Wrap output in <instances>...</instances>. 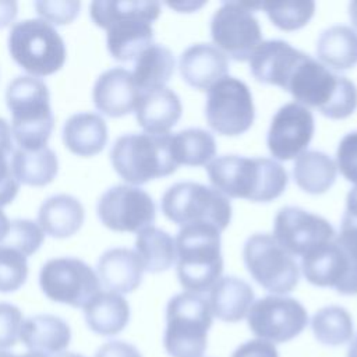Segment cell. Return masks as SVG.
I'll return each instance as SVG.
<instances>
[{"label": "cell", "instance_id": "e575fe53", "mask_svg": "<svg viewBox=\"0 0 357 357\" xmlns=\"http://www.w3.org/2000/svg\"><path fill=\"white\" fill-rule=\"evenodd\" d=\"M314 337L326 346H340L353 340L354 325L350 312L340 305L319 308L311 318Z\"/></svg>", "mask_w": 357, "mask_h": 357}, {"label": "cell", "instance_id": "44dd1931", "mask_svg": "<svg viewBox=\"0 0 357 357\" xmlns=\"http://www.w3.org/2000/svg\"><path fill=\"white\" fill-rule=\"evenodd\" d=\"M347 258L335 238L314 247L301 257L304 278L318 287H333L337 291L347 276Z\"/></svg>", "mask_w": 357, "mask_h": 357}, {"label": "cell", "instance_id": "e0dca14e", "mask_svg": "<svg viewBox=\"0 0 357 357\" xmlns=\"http://www.w3.org/2000/svg\"><path fill=\"white\" fill-rule=\"evenodd\" d=\"M314 117L305 106L290 102L273 116L266 144L273 159L290 160L307 151L314 135Z\"/></svg>", "mask_w": 357, "mask_h": 357}, {"label": "cell", "instance_id": "d590c367", "mask_svg": "<svg viewBox=\"0 0 357 357\" xmlns=\"http://www.w3.org/2000/svg\"><path fill=\"white\" fill-rule=\"evenodd\" d=\"M271 22L282 31H296L305 26L315 13L314 1L261 3Z\"/></svg>", "mask_w": 357, "mask_h": 357}, {"label": "cell", "instance_id": "2e32d148", "mask_svg": "<svg viewBox=\"0 0 357 357\" xmlns=\"http://www.w3.org/2000/svg\"><path fill=\"white\" fill-rule=\"evenodd\" d=\"M272 237L293 257H303L314 247L335 238L332 225L298 206L282 208L273 222Z\"/></svg>", "mask_w": 357, "mask_h": 357}, {"label": "cell", "instance_id": "4fadbf2b", "mask_svg": "<svg viewBox=\"0 0 357 357\" xmlns=\"http://www.w3.org/2000/svg\"><path fill=\"white\" fill-rule=\"evenodd\" d=\"M39 284L47 298L82 307L100 291V282L84 261L71 257L49 259L40 269Z\"/></svg>", "mask_w": 357, "mask_h": 357}, {"label": "cell", "instance_id": "5bb4252c", "mask_svg": "<svg viewBox=\"0 0 357 357\" xmlns=\"http://www.w3.org/2000/svg\"><path fill=\"white\" fill-rule=\"evenodd\" d=\"M247 324L257 339L272 344L286 343L305 329L308 314L298 300L271 294L252 303L247 314Z\"/></svg>", "mask_w": 357, "mask_h": 357}, {"label": "cell", "instance_id": "603a6c76", "mask_svg": "<svg viewBox=\"0 0 357 357\" xmlns=\"http://www.w3.org/2000/svg\"><path fill=\"white\" fill-rule=\"evenodd\" d=\"M301 53L284 40H262L248 60L251 74L262 84L283 88Z\"/></svg>", "mask_w": 357, "mask_h": 357}, {"label": "cell", "instance_id": "7c38bea8", "mask_svg": "<svg viewBox=\"0 0 357 357\" xmlns=\"http://www.w3.org/2000/svg\"><path fill=\"white\" fill-rule=\"evenodd\" d=\"M205 117L208 126L220 135L236 137L245 132L255 117L248 86L230 75L218 81L208 89Z\"/></svg>", "mask_w": 357, "mask_h": 357}, {"label": "cell", "instance_id": "f35d334b", "mask_svg": "<svg viewBox=\"0 0 357 357\" xmlns=\"http://www.w3.org/2000/svg\"><path fill=\"white\" fill-rule=\"evenodd\" d=\"M335 241L342 247L347 262L349 271L343 284L337 289V293L343 296L357 294V226L342 225L340 233L335 236Z\"/></svg>", "mask_w": 357, "mask_h": 357}, {"label": "cell", "instance_id": "f5cc1de1", "mask_svg": "<svg viewBox=\"0 0 357 357\" xmlns=\"http://www.w3.org/2000/svg\"><path fill=\"white\" fill-rule=\"evenodd\" d=\"M347 357H357V336L351 340L347 351Z\"/></svg>", "mask_w": 357, "mask_h": 357}, {"label": "cell", "instance_id": "ffe728a7", "mask_svg": "<svg viewBox=\"0 0 357 357\" xmlns=\"http://www.w3.org/2000/svg\"><path fill=\"white\" fill-rule=\"evenodd\" d=\"M144 265L134 250L110 248L105 251L96 266V275L106 291L126 294L134 291L142 280Z\"/></svg>", "mask_w": 357, "mask_h": 357}, {"label": "cell", "instance_id": "7dc6e473", "mask_svg": "<svg viewBox=\"0 0 357 357\" xmlns=\"http://www.w3.org/2000/svg\"><path fill=\"white\" fill-rule=\"evenodd\" d=\"M17 3L10 0H0V28L10 25L17 17Z\"/></svg>", "mask_w": 357, "mask_h": 357}, {"label": "cell", "instance_id": "30bf717a", "mask_svg": "<svg viewBox=\"0 0 357 357\" xmlns=\"http://www.w3.org/2000/svg\"><path fill=\"white\" fill-rule=\"evenodd\" d=\"M244 264L254 280L272 294L284 296L298 283L300 268L272 234L255 233L243 248Z\"/></svg>", "mask_w": 357, "mask_h": 357}, {"label": "cell", "instance_id": "ee69618b", "mask_svg": "<svg viewBox=\"0 0 357 357\" xmlns=\"http://www.w3.org/2000/svg\"><path fill=\"white\" fill-rule=\"evenodd\" d=\"M231 357H279V354L275 344L261 339H251L241 343Z\"/></svg>", "mask_w": 357, "mask_h": 357}, {"label": "cell", "instance_id": "3957f363", "mask_svg": "<svg viewBox=\"0 0 357 357\" xmlns=\"http://www.w3.org/2000/svg\"><path fill=\"white\" fill-rule=\"evenodd\" d=\"M283 89L297 103L315 107L325 117L339 120L349 117L357 107V86L337 75L311 56L301 53L286 78Z\"/></svg>", "mask_w": 357, "mask_h": 357}, {"label": "cell", "instance_id": "d4e9b609", "mask_svg": "<svg viewBox=\"0 0 357 357\" xmlns=\"http://www.w3.org/2000/svg\"><path fill=\"white\" fill-rule=\"evenodd\" d=\"M211 312L223 322H238L247 317L252 303L254 290L236 276L220 278L209 290Z\"/></svg>", "mask_w": 357, "mask_h": 357}, {"label": "cell", "instance_id": "836d02e7", "mask_svg": "<svg viewBox=\"0 0 357 357\" xmlns=\"http://www.w3.org/2000/svg\"><path fill=\"white\" fill-rule=\"evenodd\" d=\"M172 153L177 165L205 166L213 160L216 142L209 131L187 128L172 135Z\"/></svg>", "mask_w": 357, "mask_h": 357}, {"label": "cell", "instance_id": "ab89813d", "mask_svg": "<svg viewBox=\"0 0 357 357\" xmlns=\"http://www.w3.org/2000/svg\"><path fill=\"white\" fill-rule=\"evenodd\" d=\"M13 152V134L10 128L0 134V208L10 204L20 190V183L11 170Z\"/></svg>", "mask_w": 357, "mask_h": 357}, {"label": "cell", "instance_id": "bcb514c9", "mask_svg": "<svg viewBox=\"0 0 357 357\" xmlns=\"http://www.w3.org/2000/svg\"><path fill=\"white\" fill-rule=\"evenodd\" d=\"M342 225L357 226V187L350 190L346 198V211L342 219Z\"/></svg>", "mask_w": 357, "mask_h": 357}, {"label": "cell", "instance_id": "1f68e13d", "mask_svg": "<svg viewBox=\"0 0 357 357\" xmlns=\"http://www.w3.org/2000/svg\"><path fill=\"white\" fill-rule=\"evenodd\" d=\"M173 71V53L167 47L153 43L135 59L134 71L131 74L137 88L144 92L166 86Z\"/></svg>", "mask_w": 357, "mask_h": 357}, {"label": "cell", "instance_id": "d6986e66", "mask_svg": "<svg viewBox=\"0 0 357 357\" xmlns=\"http://www.w3.org/2000/svg\"><path fill=\"white\" fill-rule=\"evenodd\" d=\"M180 73L192 88L208 91L229 73L227 57L213 45L195 43L180 56Z\"/></svg>", "mask_w": 357, "mask_h": 357}, {"label": "cell", "instance_id": "f546056e", "mask_svg": "<svg viewBox=\"0 0 357 357\" xmlns=\"http://www.w3.org/2000/svg\"><path fill=\"white\" fill-rule=\"evenodd\" d=\"M337 167L332 158L319 151H304L293 166L296 184L308 194L326 192L336 180Z\"/></svg>", "mask_w": 357, "mask_h": 357}, {"label": "cell", "instance_id": "d6a6232c", "mask_svg": "<svg viewBox=\"0 0 357 357\" xmlns=\"http://www.w3.org/2000/svg\"><path fill=\"white\" fill-rule=\"evenodd\" d=\"M135 252L146 272L159 273L176 262V241L165 230L149 226L137 233Z\"/></svg>", "mask_w": 357, "mask_h": 357}, {"label": "cell", "instance_id": "8d00e7d4", "mask_svg": "<svg viewBox=\"0 0 357 357\" xmlns=\"http://www.w3.org/2000/svg\"><path fill=\"white\" fill-rule=\"evenodd\" d=\"M26 257L20 251L0 245V293L18 290L26 280Z\"/></svg>", "mask_w": 357, "mask_h": 357}, {"label": "cell", "instance_id": "74e56055", "mask_svg": "<svg viewBox=\"0 0 357 357\" xmlns=\"http://www.w3.org/2000/svg\"><path fill=\"white\" fill-rule=\"evenodd\" d=\"M43 238L45 233L38 223L29 219H15L11 222L8 234L0 245L11 247L29 257L42 245Z\"/></svg>", "mask_w": 357, "mask_h": 357}, {"label": "cell", "instance_id": "4316f807", "mask_svg": "<svg viewBox=\"0 0 357 357\" xmlns=\"http://www.w3.org/2000/svg\"><path fill=\"white\" fill-rule=\"evenodd\" d=\"M63 142L78 156H93L107 142L106 121L100 114L91 112L73 114L64 123Z\"/></svg>", "mask_w": 357, "mask_h": 357}, {"label": "cell", "instance_id": "277c9868", "mask_svg": "<svg viewBox=\"0 0 357 357\" xmlns=\"http://www.w3.org/2000/svg\"><path fill=\"white\" fill-rule=\"evenodd\" d=\"M49 100V89L40 78L20 75L8 84L6 103L18 148L33 151L46 146L54 124Z\"/></svg>", "mask_w": 357, "mask_h": 357}, {"label": "cell", "instance_id": "816d5d0a", "mask_svg": "<svg viewBox=\"0 0 357 357\" xmlns=\"http://www.w3.org/2000/svg\"><path fill=\"white\" fill-rule=\"evenodd\" d=\"M349 17H350L353 26L356 28L354 31L357 32V1H351L349 4Z\"/></svg>", "mask_w": 357, "mask_h": 357}, {"label": "cell", "instance_id": "7a4b0ae2", "mask_svg": "<svg viewBox=\"0 0 357 357\" xmlns=\"http://www.w3.org/2000/svg\"><path fill=\"white\" fill-rule=\"evenodd\" d=\"M209 181L227 198L269 202L283 194L287 185L284 167L269 158L226 155L206 165Z\"/></svg>", "mask_w": 357, "mask_h": 357}, {"label": "cell", "instance_id": "83f0119b", "mask_svg": "<svg viewBox=\"0 0 357 357\" xmlns=\"http://www.w3.org/2000/svg\"><path fill=\"white\" fill-rule=\"evenodd\" d=\"M84 317L92 332L102 336H113L127 326L130 305L121 294L99 291L84 305Z\"/></svg>", "mask_w": 357, "mask_h": 357}, {"label": "cell", "instance_id": "681fc988", "mask_svg": "<svg viewBox=\"0 0 357 357\" xmlns=\"http://www.w3.org/2000/svg\"><path fill=\"white\" fill-rule=\"evenodd\" d=\"M10 225H11V222L8 220V218L6 216V213L0 208V244L6 240V237L8 234V230H10Z\"/></svg>", "mask_w": 357, "mask_h": 357}, {"label": "cell", "instance_id": "60d3db41", "mask_svg": "<svg viewBox=\"0 0 357 357\" xmlns=\"http://www.w3.org/2000/svg\"><path fill=\"white\" fill-rule=\"evenodd\" d=\"M36 13L42 17L43 21L50 25H66L75 20L79 13L81 3L73 0H56V1H35Z\"/></svg>", "mask_w": 357, "mask_h": 357}, {"label": "cell", "instance_id": "b9f144b4", "mask_svg": "<svg viewBox=\"0 0 357 357\" xmlns=\"http://www.w3.org/2000/svg\"><path fill=\"white\" fill-rule=\"evenodd\" d=\"M22 325L21 310L10 303H0V351L13 347Z\"/></svg>", "mask_w": 357, "mask_h": 357}, {"label": "cell", "instance_id": "484cf974", "mask_svg": "<svg viewBox=\"0 0 357 357\" xmlns=\"http://www.w3.org/2000/svg\"><path fill=\"white\" fill-rule=\"evenodd\" d=\"M82 204L73 195L57 194L42 202L38 212V223L43 233L66 238L75 234L84 223Z\"/></svg>", "mask_w": 357, "mask_h": 357}, {"label": "cell", "instance_id": "ac0fdd59", "mask_svg": "<svg viewBox=\"0 0 357 357\" xmlns=\"http://www.w3.org/2000/svg\"><path fill=\"white\" fill-rule=\"evenodd\" d=\"M141 91L137 88L131 71L113 67L102 73L92 91L95 107L109 116L121 117L135 110Z\"/></svg>", "mask_w": 357, "mask_h": 357}, {"label": "cell", "instance_id": "f907efd6", "mask_svg": "<svg viewBox=\"0 0 357 357\" xmlns=\"http://www.w3.org/2000/svg\"><path fill=\"white\" fill-rule=\"evenodd\" d=\"M0 357H47L42 353H35V351H28L25 354H14L11 351H0Z\"/></svg>", "mask_w": 357, "mask_h": 357}, {"label": "cell", "instance_id": "f1b7e54d", "mask_svg": "<svg viewBox=\"0 0 357 357\" xmlns=\"http://www.w3.org/2000/svg\"><path fill=\"white\" fill-rule=\"evenodd\" d=\"M319 63L333 70H349L357 64V32L346 25L325 29L317 42Z\"/></svg>", "mask_w": 357, "mask_h": 357}, {"label": "cell", "instance_id": "8992f818", "mask_svg": "<svg viewBox=\"0 0 357 357\" xmlns=\"http://www.w3.org/2000/svg\"><path fill=\"white\" fill-rule=\"evenodd\" d=\"M110 160L117 174L132 185L169 176L178 166L172 153L170 134L121 135L112 146Z\"/></svg>", "mask_w": 357, "mask_h": 357}, {"label": "cell", "instance_id": "cb8c5ba5", "mask_svg": "<svg viewBox=\"0 0 357 357\" xmlns=\"http://www.w3.org/2000/svg\"><path fill=\"white\" fill-rule=\"evenodd\" d=\"M20 339L24 346L45 356L59 354L71 342V329L60 317L52 314H38L22 321Z\"/></svg>", "mask_w": 357, "mask_h": 357}, {"label": "cell", "instance_id": "ba28073f", "mask_svg": "<svg viewBox=\"0 0 357 357\" xmlns=\"http://www.w3.org/2000/svg\"><path fill=\"white\" fill-rule=\"evenodd\" d=\"M13 60L31 77H46L59 71L66 61V45L56 28L42 18L14 24L8 35Z\"/></svg>", "mask_w": 357, "mask_h": 357}, {"label": "cell", "instance_id": "7bdbcfd3", "mask_svg": "<svg viewBox=\"0 0 357 357\" xmlns=\"http://www.w3.org/2000/svg\"><path fill=\"white\" fill-rule=\"evenodd\" d=\"M335 163L342 176L357 187V131L349 132L340 139Z\"/></svg>", "mask_w": 357, "mask_h": 357}, {"label": "cell", "instance_id": "9a60e30c", "mask_svg": "<svg viewBox=\"0 0 357 357\" xmlns=\"http://www.w3.org/2000/svg\"><path fill=\"white\" fill-rule=\"evenodd\" d=\"M100 222L114 231L138 233L152 226L156 206L152 197L135 185H116L105 191L98 201Z\"/></svg>", "mask_w": 357, "mask_h": 357}, {"label": "cell", "instance_id": "9c48e42d", "mask_svg": "<svg viewBox=\"0 0 357 357\" xmlns=\"http://www.w3.org/2000/svg\"><path fill=\"white\" fill-rule=\"evenodd\" d=\"M163 215L178 226L208 225L223 231L231 220L227 197L199 183H176L162 197Z\"/></svg>", "mask_w": 357, "mask_h": 357}, {"label": "cell", "instance_id": "52a82bcc", "mask_svg": "<svg viewBox=\"0 0 357 357\" xmlns=\"http://www.w3.org/2000/svg\"><path fill=\"white\" fill-rule=\"evenodd\" d=\"M212 312L202 294L183 291L166 307L163 346L170 357H202L208 346Z\"/></svg>", "mask_w": 357, "mask_h": 357}, {"label": "cell", "instance_id": "7402d4cb", "mask_svg": "<svg viewBox=\"0 0 357 357\" xmlns=\"http://www.w3.org/2000/svg\"><path fill=\"white\" fill-rule=\"evenodd\" d=\"M180 98L169 88L144 91L139 95L135 117L148 134H169L181 117Z\"/></svg>", "mask_w": 357, "mask_h": 357}, {"label": "cell", "instance_id": "f6af8a7d", "mask_svg": "<svg viewBox=\"0 0 357 357\" xmlns=\"http://www.w3.org/2000/svg\"><path fill=\"white\" fill-rule=\"evenodd\" d=\"M95 357H142L139 350L127 342L123 340H110L102 344Z\"/></svg>", "mask_w": 357, "mask_h": 357}, {"label": "cell", "instance_id": "6da1fadb", "mask_svg": "<svg viewBox=\"0 0 357 357\" xmlns=\"http://www.w3.org/2000/svg\"><path fill=\"white\" fill-rule=\"evenodd\" d=\"M89 14L98 26L106 29L112 57L131 61L153 45L152 22L160 14V3L98 0L91 3Z\"/></svg>", "mask_w": 357, "mask_h": 357}, {"label": "cell", "instance_id": "4dcf8cb0", "mask_svg": "<svg viewBox=\"0 0 357 357\" xmlns=\"http://www.w3.org/2000/svg\"><path fill=\"white\" fill-rule=\"evenodd\" d=\"M11 170L18 183L42 187L53 181L59 162L56 153L47 146L33 151L17 148L11 156Z\"/></svg>", "mask_w": 357, "mask_h": 357}, {"label": "cell", "instance_id": "8fae6325", "mask_svg": "<svg viewBox=\"0 0 357 357\" xmlns=\"http://www.w3.org/2000/svg\"><path fill=\"white\" fill-rule=\"evenodd\" d=\"M259 6L227 1L213 13L211 36L213 46L226 57L237 61L250 60L251 54L262 43V31L254 15V10Z\"/></svg>", "mask_w": 357, "mask_h": 357}, {"label": "cell", "instance_id": "5b68a950", "mask_svg": "<svg viewBox=\"0 0 357 357\" xmlns=\"http://www.w3.org/2000/svg\"><path fill=\"white\" fill-rule=\"evenodd\" d=\"M220 233L208 225L183 226L176 237L177 278L185 291H209L222 278Z\"/></svg>", "mask_w": 357, "mask_h": 357}, {"label": "cell", "instance_id": "db71d44e", "mask_svg": "<svg viewBox=\"0 0 357 357\" xmlns=\"http://www.w3.org/2000/svg\"><path fill=\"white\" fill-rule=\"evenodd\" d=\"M54 357H84L81 354H77V353H70V351H63V353H59L56 354Z\"/></svg>", "mask_w": 357, "mask_h": 357}, {"label": "cell", "instance_id": "11a10c76", "mask_svg": "<svg viewBox=\"0 0 357 357\" xmlns=\"http://www.w3.org/2000/svg\"><path fill=\"white\" fill-rule=\"evenodd\" d=\"M11 127L8 126V123L3 119V117H0V134L1 132H4V131H7V130H10Z\"/></svg>", "mask_w": 357, "mask_h": 357}, {"label": "cell", "instance_id": "c3c4849f", "mask_svg": "<svg viewBox=\"0 0 357 357\" xmlns=\"http://www.w3.org/2000/svg\"><path fill=\"white\" fill-rule=\"evenodd\" d=\"M205 3L201 1V3H197V1H178V3H169L167 6L170 8H174L177 10L178 13H192V11H197L198 8H201Z\"/></svg>", "mask_w": 357, "mask_h": 357}]
</instances>
